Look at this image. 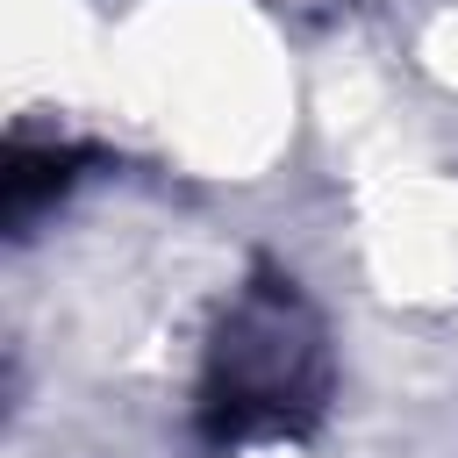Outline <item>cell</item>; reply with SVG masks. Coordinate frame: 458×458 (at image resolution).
Segmentation results:
<instances>
[{"instance_id": "1", "label": "cell", "mask_w": 458, "mask_h": 458, "mask_svg": "<svg viewBox=\"0 0 458 458\" xmlns=\"http://www.w3.org/2000/svg\"><path fill=\"white\" fill-rule=\"evenodd\" d=\"M315 394V329L301 322L293 293H258L215 358V422L229 437L258 429V422H286L293 408H308Z\"/></svg>"}]
</instances>
